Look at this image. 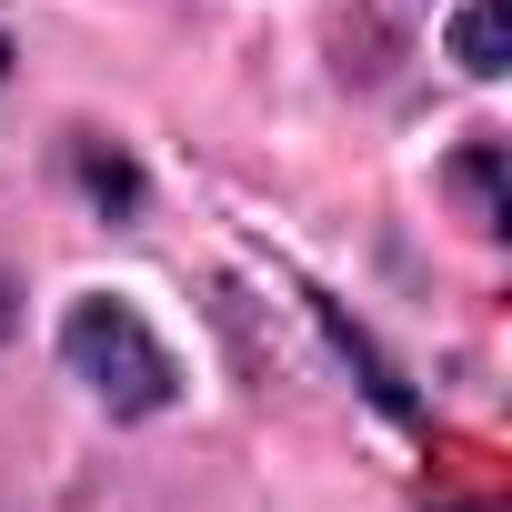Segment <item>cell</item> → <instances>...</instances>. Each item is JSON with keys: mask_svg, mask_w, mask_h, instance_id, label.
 Listing matches in <instances>:
<instances>
[{"mask_svg": "<svg viewBox=\"0 0 512 512\" xmlns=\"http://www.w3.org/2000/svg\"><path fill=\"white\" fill-rule=\"evenodd\" d=\"M61 372H71L101 412H121V422H151V412L181 402V362L161 352V332H151L121 292H81V302L61 312Z\"/></svg>", "mask_w": 512, "mask_h": 512, "instance_id": "6da1fadb", "label": "cell"}, {"mask_svg": "<svg viewBox=\"0 0 512 512\" xmlns=\"http://www.w3.org/2000/svg\"><path fill=\"white\" fill-rule=\"evenodd\" d=\"M442 51H452L472 81H502V71H512V0H462L452 31H442Z\"/></svg>", "mask_w": 512, "mask_h": 512, "instance_id": "7a4b0ae2", "label": "cell"}, {"mask_svg": "<svg viewBox=\"0 0 512 512\" xmlns=\"http://www.w3.org/2000/svg\"><path fill=\"white\" fill-rule=\"evenodd\" d=\"M81 181H91V201H111V211H131V201H141V171H131V161L81 151Z\"/></svg>", "mask_w": 512, "mask_h": 512, "instance_id": "3957f363", "label": "cell"}, {"mask_svg": "<svg viewBox=\"0 0 512 512\" xmlns=\"http://www.w3.org/2000/svg\"><path fill=\"white\" fill-rule=\"evenodd\" d=\"M0 342H11V282H0Z\"/></svg>", "mask_w": 512, "mask_h": 512, "instance_id": "277c9868", "label": "cell"}]
</instances>
